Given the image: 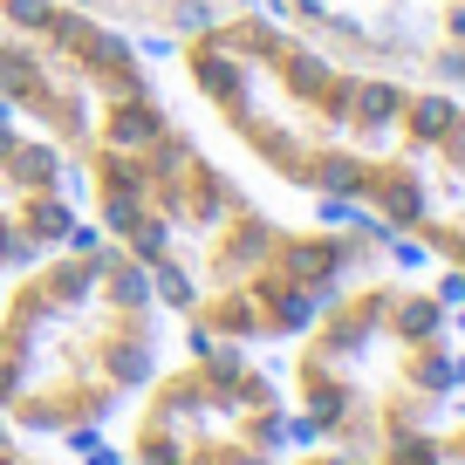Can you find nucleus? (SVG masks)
Instances as JSON below:
<instances>
[{
  "label": "nucleus",
  "instance_id": "nucleus-1",
  "mask_svg": "<svg viewBox=\"0 0 465 465\" xmlns=\"http://www.w3.org/2000/svg\"><path fill=\"white\" fill-rule=\"evenodd\" d=\"M178 62L261 172L329 205H363L377 232L404 240L424 205V144L459 96L322 55L261 0L185 35Z\"/></svg>",
  "mask_w": 465,
  "mask_h": 465
},
{
  "label": "nucleus",
  "instance_id": "nucleus-2",
  "mask_svg": "<svg viewBox=\"0 0 465 465\" xmlns=\"http://www.w3.org/2000/svg\"><path fill=\"white\" fill-rule=\"evenodd\" d=\"M164 308L131 253L75 226L62 247L7 274L0 294V418L35 438H89L151 377Z\"/></svg>",
  "mask_w": 465,
  "mask_h": 465
},
{
  "label": "nucleus",
  "instance_id": "nucleus-3",
  "mask_svg": "<svg viewBox=\"0 0 465 465\" xmlns=\"http://www.w3.org/2000/svg\"><path fill=\"white\" fill-rule=\"evenodd\" d=\"M459 356L451 294L349 274L294 335L288 383L302 404V438L370 459L411 431H431L459 397Z\"/></svg>",
  "mask_w": 465,
  "mask_h": 465
},
{
  "label": "nucleus",
  "instance_id": "nucleus-4",
  "mask_svg": "<svg viewBox=\"0 0 465 465\" xmlns=\"http://www.w3.org/2000/svg\"><path fill=\"white\" fill-rule=\"evenodd\" d=\"M377 240L363 226L329 232V226H281L253 199L219 213L213 226L178 253L172 267L151 274L164 315L185 322V342H294L322 302L349 274H363Z\"/></svg>",
  "mask_w": 465,
  "mask_h": 465
},
{
  "label": "nucleus",
  "instance_id": "nucleus-5",
  "mask_svg": "<svg viewBox=\"0 0 465 465\" xmlns=\"http://www.w3.org/2000/svg\"><path fill=\"white\" fill-rule=\"evenodd\" d=\"M0 110L69 158L158 124L164 103L131 35L75 0H0Z\"/></svg>",
  "mask_w": 465,
  "mask_h": 465
},
{
  "label": "nucleus",
  "instance_id": "nucleus-6",
  "mask_svg": "<svg viewBox=\"0 0 465 465\" xmlns=\"http://www.w3.org/2000/svg\"><path fill=\"white\" fill-rule=\"evenodd\" d=\"M137 397L131 465H274L288 445L281 383L240 342H199Z\"/></svg>",
  "mask_w": 465,
  "mask_h": 465
},
{
  "label": "nucleus",
  "instance_id": "nucleus-7",
  "mask_svg": "<svg viewBox=\"0 0 465 465\" xmlns=\"http://www.w3.org/2000/svg\"><path fill=\"white\" fill-rule=\"evenodd\" d=\"M335 62L424 89H465V0H267Z\"/></svg>",
  "mask_w": 465,
  "mask_h": 465
},
{
  "label": "nucleus",
  "instance_id": "nucleus-8",
  "mask_svg": "<svg viewBox=\"0 0 465 465\" xmlns=\"http://www.w3.org/2000/svg\"><path fill=\"white\" fill-rule=\"evenodd\" d=\"M83 226L69 199V151L0 110V281Z\"/></svg>",
  "mask_w": 465,
  "mask_h": 465
},
{
  "label": "nucleus",
  "instance_id": "nucleus-9",
  "mask_svg": "<svg viewBox=\"0 0 465 465\" xmlns=\"http://www.w3.org/2000/svg\"><path fill=\"white\" fill-rule=\"evenodd\" d=\"M404 240L451 274L445 294H465V103L438 116L431 144H424V205L404 226Z\"/></svg>",
  "mask_w": 465,
  "mask_h": 465
},
{
  "label": "nucleus",
  "instance_id": "nucleus-10",
  "mask_svg": "<svg viewBox=\"0 0 465 465\" xmlns=\"http://www.w3.org/2000/svg\"><path fill=\"white\" fill-rule=\"evenodd\" d=\"M363 465H465V424H431V431H411L397 445L370 451Z\"/></svg>",
  "mask_w": 465,
  "mask_h": 465
},
{
  "label": "nucleus",
  "instance_id": "nucleus-11",
  "mask_svg": "<svg viewBox=\"0 0 465 465\" xmlns=\"http://www.w3.org/2000/svg\"><path fill=\"white\" fill-rule=\"evenodd\" d=\"M0 465H48V459H35L28 445H21V431L7 418H0Z\"/></svg>",
  "mask_w": 465,
  "mask_h": 465
},
{
  "label": "nucleus",
  "instance_id": "nucleus-12",
  "mask_svg": "<svg viewBox=\"0 0 465 465\" xmlns=\"http://www.w3.org/2000/svg\"><path fill=\"white\" fill-rule=\"evenodd\" d=\"M281 465V459H274ZM288 465H363V459H349V451H335V445H315L308 459H288Z\"/></svg>",
  "mask_w": 465,
  "mask_h": 465
},
{
  "label": "nucleus",
  "instance_id": "nucleus-13",
  "mask_svg": "<svg viewBox=\"0 0 465 465\" xmlns=\"http://www.w3.org/2000/svg\"><path fill=\"white\" fill-rule=\"evenodd\" d=\"M459 391H465V356H459Z\"/></svg>",
  "mask_w": 465,
  "mask_h": 465
}]
</instances>
